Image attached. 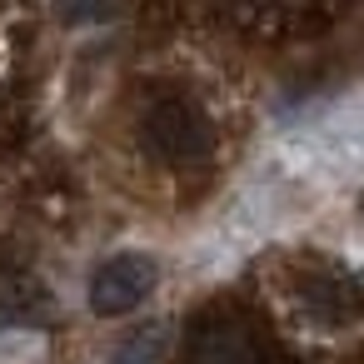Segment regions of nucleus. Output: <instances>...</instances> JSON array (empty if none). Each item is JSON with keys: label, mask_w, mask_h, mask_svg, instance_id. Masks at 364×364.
Instances as JSON below:
<instances>
[{"label": "nucleus", "mask_w": 364, "mask_h": 364, "mask_svg": "<svg viewBox=\"0 0 364 364\" xmlns=\"http://www.w3.org/2000/svg\"><path fill=\"white\" fill-rule=\"evenodd\" d=\"M140 145L170 170H195L215 155V125L190 95H155L140 110Z\"/></svg>", "instance_id": "1"}, {"label": "nucleus", "mask_w": 364, "mask_h": 364, "mask_svg": "<svg viewBox=\"0 0 364 364\" xmlns=\"http://www.w3.org/2000/svg\"><path fill=\"white\" fill-rule=\"evenodd\" d=\"M155 279H160V264L150 255L120 250V255L95 264V274H90V309L100 319H125L130 309H140L150 299Z\"/></svg>", "instance_id": "2"}, {"label": "nucleus", "mask_w": 364, "mask_h": 364, "mask_svg": "<svg viewBox=\"0 0 364 364\" xmlns=\"http://www.w3.org/2000/svg\"><path fill=\"white\" fill-rule=\"evenodd\" d=\"M190 364H269V344L245 319H205L190 334Z\"/></svg>", "instance_id": "3"}]
</instances>
